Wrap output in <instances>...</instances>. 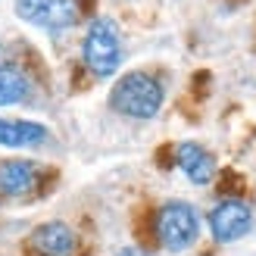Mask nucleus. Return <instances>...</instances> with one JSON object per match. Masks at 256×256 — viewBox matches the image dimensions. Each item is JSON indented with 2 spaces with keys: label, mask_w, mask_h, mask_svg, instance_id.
<instances>
[{
  "label": "nucleus",
  "mask_w": 256,
  "mask_h": 256,
  "mask_svg": "<svg viewBox=\"0 0 256 256\" xmlns=\"http://www.w3.org/2000/svg\"><path fill=\"white\" fill-rule=\"evenodd\" d=\"M253 228V212L247 203L240 200H222L219 206L210 212V232L216 240L222 244H232V240L244 238L247 232Z\"/></svg>",
  "instance_id": "39448f33"
},
{
  "label": "nucleus",
  "mask_w": 256,
  "mask_h": 256,
  "mask_svg": "<svg viewBox=\"0 0 256 256\" xmlns=\"http://www.w3.org/2000/svg\"><path fill=\"white\" fill-rule=\"evenodd\" d=\"M110 106L128 119H150L162 106V84L147 72H128L112 84Z\"/></svg>",
  "instance_id": "f257e3e1"
},
{
  "label": "nucleus",
  "mask_w": 256,
  "mask_h": 256,
  "mask_svg": "<svg viewBox=\"0 0 256 256\" xmlns=\"http://www.w3.org/2000/svg\"><path fill=\"white\" fill-rule=\"evenodd\" d=\"M200 234V216L190 203L172 200L156 212V238L166 250H188Z\"/></svg>",
  "instance_id": "7ed1b4c3"
},
{
  "label": "nucleus",
  "mask_w": 256,
  "mask_h": 256,
  "mask_svg": "<svg viewBox=\"0 0 256 256\" xmlns=\"http://www.w3.org/2000/svg\"><path fill=\"white\" fill-rule=\"evenodd\" d=\"M38 182V169L28 160H4L0 162V190L6 197H19L32 190Z\"/></svg>",
  "instance_id": "6e6552de"
},
{
  "label": "nucleus",
  "mask_w": 256,
  "mask_h": 256,
  "mask_svg": "<svg viewBox=\"0 0 256 256\" xmlns=\"http://www.w3.org/2000/svg\"><path fill=\"white\" fill-rule=\"evenodd\" d=\"M50 138V132L38 122L25 119H0V144L4 147H38Z\"/></svg>",
  "instance_id": "1a4fd4ad"
},
{
  "label": "nucleus",
  "mask_w": 256,
  "mask_h": 256,
  "mask_svg": "<svg viewBox=\"0 0 256 256\" xmlns=\"http://www.w3.org/2000/svg\"><path fill=\"white\" fill-rule=\"evenodd\" d=\"M175 160H178L182 172H184L194 184H206L210 178L216 175V160L210 156V150H206V147L194 144V140H184V144H178Z\"/></svg>",
  "instance_id": "0eeeda50"
},
{
  "label": "nucleus",
  "mask_w": 256,
  "mask_h": 256,
  "mask_svg": "<svg viewBox=\"0 0 256 256\" xmlns=\"http://www.w3.org/2000/svg\"><path fill=\"white\" fill-rule=\"evenodd\" d=\"M116 256H147L144 250H138V247H125V250H119Z\"/></svg>",
  "instance_id": "9b49d317"
},
{
  "label": "nucleus",
  "mask_w": 256,
  "mask_h": 256,
  "mask_svg": "<svg viewBox=\"0 0 256 256\" xmlns=\"http://www.w3.org/2000/svg\"><path fill=\"white\" fill-rule=\"evenodd\" d=\"M82 56H84V66L91 69L97 78H110V75L119 69V60H122L119 25L112 19H106V16H97L91 25H88Z\"/></svg>",
  "instance_id": "f03ea898"
},
{
  "label": "nucleus",
  "mask_w": 256,
  "mask_h": 256,
  "mask_svg": "<svg viewBox=\"0 0 256 256\" xmlns=\"http://www.w3.org/2000/svg\"><path fill=\"white\" fill-rule=\"evenodd\" d=\"M32 91V82L25 78V72L16 69L12 62H0V106L22 104Z\"/></svg>",
  "instance_id": "9d476101"
},
{
  "label": "nucleus",
  "mask_w": 256,
  "mask_h": 256,
  "mask_svg": "<svg viewBox=\"0 0 256 256\" xmlns=\"http://www.w3.org/2000/svg\"><path fill=\"white\" fill-rule=\"evenodd\" d=\"M16 12L47 32H62L78 19V4L75 0H16Z\"/></svg>",
  "instance_id": "20e7f679"
},
{
  "label": "nucleus",
  "mask_w": 256,
  "mask_h": 256,
  "mask_svg": "<svg viewBox=\"0 0 256 256\" xmlns=\"http://www.w3.org/2000/svg\"><path fill=\"white\" fill-rule=\"evenodd\" d=\"M32 256H72L75 253V234L62 222H47L38 225L28 238Z\"/></svg>",
  "instance_id": "423d86ee"
}]
</instances>
